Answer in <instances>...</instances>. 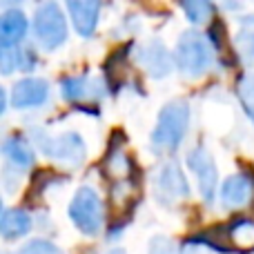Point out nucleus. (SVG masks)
<instances>
[{
	"mask_svg": "<svg viewBox=\"0 0 254 254\" xmlns=\"http://www.w3.org/2000/svg\"><path fill=\"white\" fill-rule=\"evenodd\" d=\"M190 129V105L185 101H170L158 112L149 145L156 154H170L181 147Z\"/></svg>",
	"mask_w": 254,
	"mask_h": 254,
	"instance_id": "f257e3e1",
	"label": "nucleus"
},
{
	"mask_svg": "<svg viewBox=\"0 0 254 254\" xmlns=\"http://www.w3.org/2000/svg\"><path fill=\"white\" fill-rule=\"evenodd\" d=\"M29 138L34 143V147L40 149L43 156H47L49 161L58 163V165L76 170L87 158V143L74 129L61 131V134H49L45 129H31Z\"/></svg>",
	"mask_w": 254,
	"mask_h": 254,
	"instance_id": "f03ea898",
	"label": "nucleus"
},
{
	"mask_svg": "<svg viewBox=\"0 0 254 254\" xmlns=\"http://www.w3.org/2000/svg\"><path fill=\"white\" fill-rule=\"evenodd\" d=\"M67 219L83 237H98L105 228V203L98 190L87 183L76 188L67 205Z\"/></svg>",
	"mask_w": 254,
	"mask_h": 254,
	"instance_id": "7ed1b4c3",
	"label": "nucleus"
},
{
	"mask_svg": "<svg viewBox=\"0 0 254 254\" xmlns=\"http://www.w3.org/2000/svg\"><path fill=\"white\" fill-rule=\"evenodd\" d=\"M34 40L43 52H56L67 43V18L56 0H45L36 7L34 22H31Z\"/></svg>",
	"mask_w": 254,
	"mask_h": 254,
	"instance_id": "20e7f679",
	"label": "nucleus"
},
{
	"mask_svg": "<svg viewBox=\"0 0 254 254\" xmlns=\"http://www.w3.org/2000/svg\"><path fill=\"white\" fill-rule=\"evenodd\" d=\"M174 63L183 74L192 78L203 76L214 63V45L201 31H183L176 43Z\"/></svg>",
	"mask_w": 254,
	"mask_h": 254,
	"instance_id": "39448f33",
	"label": "nucleus"
},
{
	"mask_svg": "<svg viewBox=\"0 0 254 254\" xmlns=\"http://www.w3.org/2000/svg\"><path fill=\"white\" fill-rule=\"evenodd\" d=\"M185 163H188L190 172H192L194 179H196L201 198L205 203H212L216 192H219V170H216V161L210 154V149L203 147V145L190 149Z\"/></svg>",
	"mask_w": 254,
	"mask_h": 254,
	"instance_id": "423d86ee",
	"label": "nucleus"
},
{
	"mask_svg": "<svg viewBox=\"0 0 254 254\" xmlns=\"http://www.w3.org/2000/svg\"><path fill=\"white\" fill-rule=\"evenodd\" d=\"M52 98V85L40 76H25L16 80L9 92V107L16 112H31L45 107Z\"/></svg>",
	"mask_w": 254,
	"mask_h": 254,
	"instance_id": "0eeeda50",
	"label": "nucleus"
},
{
	"mask_svg": "<svg viewBox=\"0 0 254 254\" xmlns=\"http://www.w3.org/2000/svg\"><path fill=\"white\" fill-rule=\"evenodd\" d=\"M0 156L4 158V165L22 174L34 170L36 165V147L29 136L22 131H9L0 138Z\"/></svg>",
	"mask_w": 254,
	"mask_h": 254,
	"instance_id": "6e6552de",
	"label": "nucleus"
},
{
	"mask_svg": "<svg viewBox=\"0 0 254 254\" xmlns=\"http://www.w3.org/2000/svg\"><path fill=\"white\" fill-rule=\"evenodd\" d=\"M154 192H156V198L163 203V205H170V203L179 201V198L190 196L188 179H185V172L181 170L179 163L170 161L158 170Z\"/></svg>",
	"mask_w": 254,
	"mask_h": 254,
	"instance_id": "1a4fd4ad",
	"label": "nucleus"
},
{
	"mask_svg": "<svg viewBox=\"0 0 254 254\" xmlns=\"http://www.w3.org/2000/svg\"><path fill=\"white\" fill-rule=\"evenodd\" d=\"M36 216L20 205L4 207L0 214V241L2 243H20L34 232Z\"/></svg>",
	"mask_w": 254,
	"mask_h": 254,
	"instance_id": "9d476101",
	"label": "nucleus"
},
{
	"mask_svg": "<svg viewBox=\"0 0 254 254\" xmlns=\"http://www.w3.org/2000/svg\"><path fill=\"white\" fill-rule=\"evenodd\" d=\"M138 63L152 78H165L174 69V58L161 40H149L138 49Z\"/></svg>",
	"mask_w": 254,
	"mask_h": 254,
	"instance_id": "9b49d317",
	"label": "nucleus"
},
{
	"mask_svg": "<svg viewBox=\"0 0 254 254\" xmlns=\"http://www.w3.org/2000/svg\"><path fill=\"white\" fill-rule=\"evenodd\" d=\"M219 198L225 207L230 210H239V207H246L254 196V183L248 179L246 174L237 172V174H230L223 179V183L219 185Z\"/></svg>",
	"mask_w": 254,
	"mask_h": 254,
	"instance_id": "f8f14e48",
	"label": "nucleus"
},
{
	"mask_svg": "<svg viewBox=\"0 0 254 254\" xmlns=\"http://www.w3.org/2000/svg\"><path fill=\"white\" fill-rule=\"evenodd\" d=\"M65 4L76 34L83 38L94 36L101 18V0H65Z\"/></svg>",
	"mask_w": 254,
	"mask_h": 254,
	"instance_id": "ddd939ff",
	"label": "nucleus"
},
{
	"mask_svg": "<svg viewBox=\"0 0 254 254\" xmlns=\"http://www.w3.org/2000/svg\"><path fill=\"white\" fill-rule=\"evenodd\" d=\"M105 94V85L89 76H65L61 80V96L67 103L96 101Z\"/></svg>",
	"mask_w": 254,
	"mask_h": 254,
	"instance_id": "4468645a",
	"label": "nucleus"
},
{
	"mask_svg": "<svg viewBox=\"0 0 254 254\" xmlns=\"http://www.w3.org/2000/svg\"><path fill=\"white\" fill-rule=\"evenodd\" d=\"M38 61H36L34 49L22 47V45H0V74L11 76L16 71L29 74L36 69Z\"/></svg>",
	"mask_w": 254,
	"mask_h": 254,
	"instance_id": "2eb2a0df",
	"label": "nucleus"
},
{
	"mask_svg": "<svg viewBox=\"0 0 254 254\" xmlns=\"http://www.w3.org/2000/svg\"><path fill=\"white\" fill-rule=\"evenodd\" d=\"M29 34V20L20 9L0 13V45H22Z\"/></svg>",
	"mask_w": 254,
	"mask_h": 254,
	"instance_id": "dca6fc26",
	"label": "nucleus"
},
{
	"mask_svg": "<svg viewBox=\"0 0 254 254\" xmlns=\"http://www.w3.org/2000/svg\"><path fill=\"white\" fill-rule=\"evenodd\" d=\"M234 45H237V54L241 56V61H246V63L254 61V13L243 16L239 20Z\"/></svg>",
	"mask_w": 254,
	"mask_h": 254,
	"instance_id": "f3484780",
	"label": "nucleus"
},
{
	"mask_svg": "<svg viewBox=\"0 0 254 254\" xmlns=\"http://www.w3.org/2000/svg\"><path fill=\"white\" fill-rule=\"evenodd\" d=\"M230 241L239 250H252L254 248V221L252 219H239L230 225Z\"/></svg>",
	"mask_w": 254,
	"mask_h": 254,
	"instance_id": "a211bd4d",
	"label": "nucleus"
},
{
	"mask_svg": "<svg viewBox=\"0 0 254 254\" xmlns=\"http://www.w3.org/2000/svg\"><path fill=\"white\" fill-rule=\"evenodd\" d=\"M183 11L190 22L194 25H203L214 16V2L212 0H181Z\"/></svg>",
	"mask_w": 254,
	"mask_h": 254,
	"instance_id": "6ab92c4d",
	"label": "nucleus"
},
{
	"mask_svg": "<svg viewBox=\"0 0 254 254\" xmlns=\"http://www.w3.org/2000/svg\"><path fill=\"white\" fill-rule=\"evenodd\" d=\"M237 96H239V103H241L243 112H246V116L254 125V71H248V74H243L241 78H239Z\"/></svg>",
	"mask_w": 254,
	"mask_h": 254,
	"instance_id": "aec40b11",
	"label": "nucleus"
},
{
	"mask_svg": "<svg viewBox=\"0 0 254 254\" xmlns=\"http://www.w3.org/2000/svg\"><path fill=\"white\" fill-rule=\"evenodd\" d=\"M18 254H65L63 248L58 246L56 241L47 237H34V239H27L25 243L20 246Z\"/></svg>",
	"mask_w": 254,
	"mask_h": 254,
	"instance_id": "412c9836",
	"label": "nucleus"
},
{
	"mask_svg": "<svg viewBox=\"0 0 254 254\" xmlns=\"http://www.w3.org/2000/svg\"><path fill=\"white\" fill-rule=\"evenodd\" d=\"M107 172L114 174L116 179H123L129 174V158L123 149H112L110 158H107Z\"/></svg>",
	"mask_w": 254,
	"mask_h": 254,
	"instance_id": "4be33fe9",
	"label": "nucleus"
},
{
	"mask_svg": "<svg viewBox=\"0 0 254 254\" xmlns=\"http://www.w3.org/2000/svg\"><path fill=\"white\" fill-rule=\"evenodd\" d=\"M147 254H179V250H176L174 241L167 237H152L147 243Z\"/></svg>",
	"mask_w": 254,
	"mask_h": 254,
	"instance_id": "5701e85b",
	"label": "nucleus"
},
{
	"mask_svg": "<svg viewBox=\"0 0 254 254\" xmlns=\"http://www.w3.org/2000/svg\"><path fill=\"white\" fill-rule=\"evenodd\" d=\"M7 107H9V94L4 92V87L0 85V119L4 116V112H7Z\"/></svg>",
	"mask_w": 254,
	"mask_h": 254,
	"instance_id": "b1692460",
	"label": "nucleus"
},
{
	"mask_svg": "<svg viewBox=\"0 0 254 254\" xmlns=\"http://www.w3.org/2000/svg\"><path fill=\"white\" fill-rule=\"evenodd\" d=\"M25 0H0V7H7V9H16L18 4H22Z\"/></svg>",
	"mask_w": 254,
	"mask_h": 254,
	"instance_id": "393cba45",
	"label": "nucleus"
},
{
	"mask_svg": "<svg viewBox=\"0 0 254 254\" xmlns=\"http://www.w3.org/2000/svg\"><path fill=\"white\" fill-rule=\"evenodd\" d=\"M183 254H205V252H203L201 248H188V250H185Z\"/></svg>",
	"mask_w": 254,
	"mask_h": 254,
	"instance_id": "a878e982",
	"label": "nucleus"
},
{
	"mask_svg": "<svg viewBox=\"0 0 254 254\" xmlns=\"http://www.w3.org/2000/svg\"><path fill=\"white\" fill-rule=\"evenodd\" d=\"M4 212V201H2V194H0V214Z\"/></svg>",
	"mask_w": 254,
	"mask_h": 254,
	"instance_id": "bb28decb",
	"label": "nucleus"
},
{
	"mask_svg": "<svg viewBox=\"0 0 254 254\" xmlns=\"http://www.w3.org/2000/svg\"><path fill=\"white\" fill-rule=\"evenodd\" d=\"M107 254H125V250H119V248H116V250H110Z\"/></svg>",
	"mask_w": 254,
	"mask_h": 254,
	"instance_id": "cd10ccee",
	"label": "nucleus"
},
{
	"mask_svg": "<svg viewBox=\"0 0 254 254\" xmlns=\"http://www.w3.org/2000/svg\"><path fill=\"white\" fill-rule=\"evenodd\" d=\"M16 254H18V252H16Z\"/></svg>",
	"mask_w": 254,
	"mask_h": 254,
	"instance_id": "c85d7f7f",
	"label": "nucleus"
}]
</instances>
